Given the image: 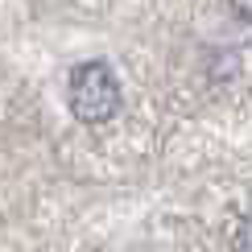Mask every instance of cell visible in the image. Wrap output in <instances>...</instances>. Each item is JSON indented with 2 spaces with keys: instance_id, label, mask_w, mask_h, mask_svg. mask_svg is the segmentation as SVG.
Segmentation results:
<instances>
[{
  "instance_id": "cell-2",
  "label": "cell",
  "mask_w": 252,
  "mask_h": 252,
  "mask_svg": "<svg viewBox=\"0 0 252 252\" xmlns=\"http://www.w3.org/2000/svg\"><path fill=\"white\" fill-rule=\"evenodd\" d=\"M232 13H236L240 21H248V25H252V0H232Z\"/></svg>"
},
{
  "instance_id": "cell-1",
  "label": "cell",
  "mask_w": 252,
  "mask_h": 252,
  "mask_svg": "<svg viewBox=\"0 0 252 252\" xmlns=\"http://www.w3.org/2000/svg\"><path fill=\"white\" fill-rule=\"evenodd\" d=\"M66 99H70L75 120H83V124H108L120 112V83H116V75H112L108 62L91 58V62H79V66L70 70Z\"/></svg>"
}]
</instances>
